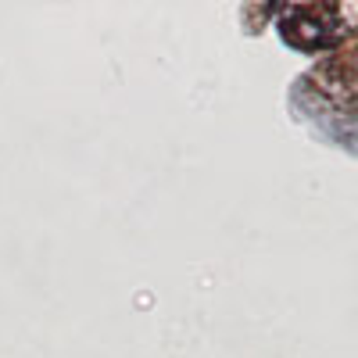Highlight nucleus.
I'll use <instances>...</instances> for the list:
<instances>
[]
</instances>
